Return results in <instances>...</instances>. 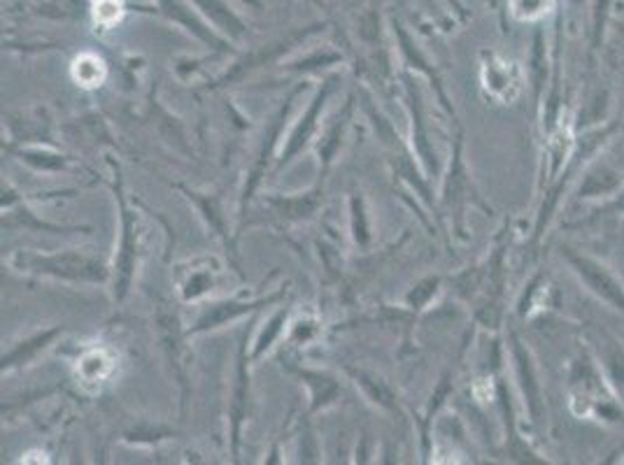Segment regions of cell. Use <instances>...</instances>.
I'll use <instances>...</instances> for the list:
<instances>
[{
	"instance_id": "6da1fadb",
	"label": "cell",
	"mask_w": 624,
	"mask_h": 465,
	"mask_svg": "<svg viewBox=\"0 0 624 465\" xmlns=\"http://www.w3.org/2000/svg\"><path fill=\"white\" fill-rule=\"evenodd\" d=\"M7 266L17 273L40 275L63 279V282L75 284H105L110 270L96 256L82 252H59V254H38V252H14L7 259Z\"/></svg>"
},
{
	"instance_id": "7a4b0ae2",
	"label": "cell",
	"mask_w": 624,
	"mask_h": 465,
	"mask_svg": "<svg viewBox=\"0 0 624 465\" xmlns=\"http://www.w3.org/2000/svg\"><path fill=\"white\" fill-rule=\"evenodd\" d=\"M117 200L119 212H122V242H119V252L115 256V300H124L138 266L140 226L138 212H133L131 205L126 203L122 186H117Z\"/></svg>"
},
{
	"instance_id": "3957f363",
	"label": "cell",
	"mask_w": 624,
	"mask_h": 465,
	"mask_svg": "<svg viewBox=\"0 0 624 465\" xmlns=\"http://www.w3.org/2000/svg\"><path fill=\"white\" fill-rule=\"evenodd\" d=\"M480 82L487 98L501 105L515 103L524 91L522 68L515 61L503 59L499 54H487L480 66Z\"/></svg>"
},
{
	"instance_id": "277c9868",
	"label": "cell",
	"mask_w": 624,
	"mask_h": 465,
	"mask_svg": "<svg viewBox=\"0 0 624 465\" xmlns=\"http://www.w3.org/2000/svg\"><path fill=\"white\" fill-rule=\"evenodd\" d=\"M119 356L108 345H91L75 359V379L87 393H101L117 375Z\"/></svg>"
},
{
	"instance_id": "5b68a950",
	"label": "cell",
	"mask_w": 624,
	"mask_h": 465,
	"mask_svg": "<svg viewBox=\"0 0 624 465\" xmlns=\"http://www.w3.org/2000/svg\"><path fill=\"white\" fill-rule=\"evenodd\" d=\"M219 275H222V266L212 256H198L194 261L182 263L175 273L177 293H180L182 303H196L215 291Z\"/></svg>"
},
{
	"instance_id": "8992f818",
	"label": "cell",
	"mask_w": 624,
	"mask_h": 465,
	"mask_svg": "<svg viewBox=\"0 0 624 465\" xmlns=\"http://www.w3.org/2000/svg\"><path fill=\"white\" fill-rule=\"evenodd\" d=\"M333 87H336V77H331V80H326L322 84V89H319V93L315 98H312L310 107L306 110V114L299 119V124H296L292 128V133H289L287 138V145L285 149H282L280 154V161H278V170H282L285 166H289L296 156H299L303 149L308 147V142L315 138V133L319 131V114H322L326 100H329V96L333 93Z\"/></svg>"
},
{
	"instance_id": "52a82bcc",
	"label": "cell",
	"mask_w": 624,
	"mask_h": 465,
	"mask_svg": "<svg viewBox=\"0 0 624 465\" xmlns=\"http://www.w3.org/2000/svg\"><path fill=\"white\" fill-rule=\"evenodd\" d=\"M156 7H159V12L168 21H173L175 26L189 31L196 40L205 42L210 49H217V52H226V49H229V42H226L222 35H217L215 31H212V28L205 24V19L198 17V14L194 12L196 7L187 5L184 0H156Z\"/></svg>"
},
{
	"instance_id": "ba28073f",
	"label": "cell",
	"mask_w": 624,
	"mask_h": 465,
	"mask_svg": "<svg viewBox=\"0 0 624 465\" xmlns=\"http://www.w3.org/2000/svg\"><path fill=\"white\" fill-rule=\"evenodd\" d=\"M299 91H301V89H296V91L292 93V96H289L287 105L282 107V110L273 117V124H271V128H268V135L264 138V147H261L259 159H257V163H254V168H252L250 177H247V184H245V191H243V205H240V212L245 210V203L252 198V193H254V189H257V186H259L261 177L266 175V166H268V161H271V156H273L275 142H278V138H280L282 126H285L287 114H289V110H292V103H294V98L299 96Z\"/></svg>"
},
{
	"instance_id": "9c48e42d",
	"label": "cell",
	"mask_w": 624,
	"mask_h": 465,
	"mask_svg": "<svg viewBox=\"0 0 624 465\" xmlns=\"http://www.w3.org/2000/svg\"><path fill=\"white\" fill-rule=\"evenodd\" d=\"M278 298H280V293H275V296H268V298H261V300H254V303H243V300H229V303L212 305V307H208V310L201 314V319L196 321V326L191 328L189 335L212 331V328L224 326L226 321H233V319L243 317V314H247V312H252L254 307L275 303V300H278Z\"/></svg>"
},
{
	"instance_id": "30bf717a",
	"label": "cell",
	"mask_w": 624,
	"mask_h": 465,
	"mask_svg": "<svg viewBox=\"0 0 624 465\" xmlns=\"http://www.w3.org/2000/svg\"><path fill=\"white\" fill-rule=\"evenodd\" d=\"M191 5H194L196 12H201L219 33L229 35L231 40L245 38L247 33L245 21L231 10L229 3H224V0H191Z\"/></svg>"
},
{
	"instance_id": "8fae6325",
	"label": "cell",
	"mask_w": 624,
	"mask_h": 465,
	"mask_svg": "<svg viewBox=\"0 0 624 465\" xmlns=\"http://www.w3.org/2000/svg\"><path fill=\"white\" fill-rule=\"evenodd\" d=\"M70 75L77 82V87L84 89H98L108 77V66L101 56L94 52H82L70 66Z\"/></svg>"
},
{
	"instance_id": "7c38bea8",
	"label": "cell",
	"mask_w": 624,
	"mask_h": 465,
	"mask_svg": "<svg viewBox=\"0 0 624 465\" xmlns=\"http://www.w3.org/2000/svg\"><path fill=\"white\" fill-rule=\"evenodd\" d=\"M319 196H322V189L310 191L303 198H268V203L275 207V212L285 219H303L310 217L312 212L319 207Z\"/></svg>"
},
{
	"instance_id": "4fadbf2b",
	"label": "cell",
	"mask_w": 624,
	"mask_h": 465,
	"mask_svg": "<svg viewBox=\"0 0 624 465\" xmlns=\"http://www.w3.org/2000/svg\"><path fill=\"white\" fill-rule=\"evenodd\" d=\"M303 377V382L310 386V398L312 405L310 410L315 412L319 407H326L333 403V398L338 396V384L336 379H331L329 375H322V372H310V370H296Z\"/></svg>"
},
{
	"instance_id": "5bb4252c",
	"label": "cell",
	"mask_w": 624,
	"mask_h": 465,
	"mask_svg": "<svg viewBox=\"0 0 624 465\" xmlns=\"http://www.w3.org/2000/svg\"><path fill=\"white\" fill-rule=\"evenodd\" d=\"M61 331H63V328H52V331L38 333V335H33L31 340L21 342V345H24V347H14L12 352H7V356H3V370H12V368L21 366V363L31 361L33 356L38 354L40 349H45L47 342H52Z\"/></svg>"
},
{
	"instance_id": "9a60e30c",
	"label": "cell",
	"mask_w": 624,
	"mask_h": 465,
	"mask_svg": "<svg viewBox=\"0 0 624 465\" xmlns=\"http://www.w3.org/2000/svg\"><path fill=\"white\" fill-rule=\"evenodd\" d=\"M245 400H247V356H245V342L240 345L238 354V386H236V403H233V456H238V435H240V421L245 417Z\"/></svg>"
},
{
	"instance_id": "2e32d148",
	"label": "cell",
	"mask_w": 624,
	"mask_h": 465,
	"mask_svg": "<svg viewBox=\"0 0 624 465\" xmlns=\"http://www.w3.org/2000/svg\"><path fill=\"white\" fill-rule=\"evenodd\" d=\"M557 0H508V10L513 14V19L531 24V21L543 19L545 14L555 10Z\"/></svg>"
},
{
	"instance_id": "e0dca14e",
	"label": "cell",
	"mask_w": 624,
	"mask_h": 465,
	"mask_svg": "<svg viewBox=\"0 0 624 465\" xmlns=\"http://www.w3.org/2000/svg\"><path fill=\"white\" fill-rule=\"evenodd\" d=\"M287 317H289V310H280L271 321H268L264 331L259 333L257 342H254V349H252V359L254 361H259L261 356H264L268 349L273 347V342L280 338L282 331H285V326H287Z\"/></svg>"
},
{
	"instance_id": "ac0fdd59",
	"label": "cell",
	"mask_w": 624,
	"mask_h": 465,
	"mask_svg": "<svg viewBox=\"0 0 624 465\" xmlns=\"http://www.w3.org/2000/svg\"><path fill=\"white\" fill-rule=\"evenodd\" d=\"M91 14H94L96 26H101L103 31H110L124 17V0H96Z\"/></svg>"
}]
</instances>
